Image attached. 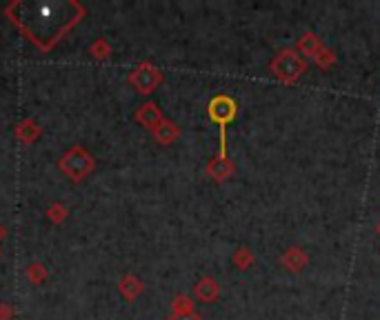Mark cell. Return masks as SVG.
I'll list each match as a JSON object with an SVG mask.
<instances>
[{
  "label": "cell",
  "mask_w": 380,
  "mask_h": 320,
  "mask_svg": "<svg viewBox=\"0 0 380 320\" xmlns=\"http://www.w3.org/2000/svg\"><path fill=\"white\" fill-rule=\"evenodd\" d=\"M14 136H16L23 145H34L36 141H40L42 127H40L34 118H25V121H20V123L14 127Z\"/></svg>",
  "instance_id": "30bf717a"
},
{
  "label": "cell",
  "mask_w": 380,
  "mask_h": 320,
  "mask_svg": "<svg viewBox=\"0 0 380 320\" xmlns=\"http://www.w3.org/2000/svg\"><path fill=\"white\" fill-rule=\"evenodd\" d=\"M207 114L220 130V152H218V156H227V125L236 121L238 103L227 94H218L209 100Z\"/></svg>",
  "instance_id": "3957f363"
},
{
  "label": "cell",
  "mask_w": 380,
  "mask_h": 320,
  "mask_svg": "<svg viewBox=\"0 0 380 320\" xmlns=\"http://www.w3.org/2000/svg\"><path fill=\"white\" fill-rule=\"evenodd\" d=\"M152 136H154V141H156L158 145H172V143L178 141V136H181V130H178V125H176V123H172V121H167V118H165V121L152 132Z\"/></svg>",
  "instance_id": "4fadbf2b"
},
{
  "label": "cell",
  "mask_w": 380,
  "mask_h": 320,
  "mask_svg": "<svg viewBox=\"0 0 380 320\" xmlns=\"http://www.w3.org/2000/svg\"><path fill=\"white\" fill-rule=\"evenodd\" d=\"M280 265L287 269L289 274H300L305 267L309 265V254L305 251L302 247H298V245H291V247H287L282 251L280 256Z\"/></svg>",
  "instance_id": "52a82bcc"
},
{
  "label": "cell",
  "mask_w": 380,
  "mask_h": 320,
  "mask_svg": "<svg viewBox=\"0 0 380 320\" xmlns=\"http://www.w3.org/2000/svg\"><path fill=\"white\" fill-rule=\"evenodd\" d=\"M134 118H136V123H138L141 127H145L147 132H154L156 127L165 121V114L161 112V107L150 100V103H143L138 109H136Z\"/></svg>",
  "instance_id": "8992f818"
},
{
  "label": "cell",
  "mask_w": 380,
  "mask_h": 320,
  "mask_svg": "<svg viewBox=\"0 0 380 320\" xmlns=\"http://www.w3.org/2000/svg\"><path fill=\"white\" fill-rule=\"evenodd\" d=\"M376 233H378V236H380V220H378V225H376Z\"/></svg>",
  "instance_id": "603a6c76"
},
{
  "label": "cell",
  "mask_w": 380,
  "mask_h": 320,
  "mask_svg": "<svg viewBox=\"0 0 380 320\" xmlns=\"http://www.w3.org/2000/svg\"><path fill=\"white\" fill-rule=\"evenodd\" d=\"M47 218L54 222V225H62L69 218V209L65 202H54V205L47 207Z\"/></svg>",
  "instance_id": "d6986e66"
},
{
  "label": "cell",
  "mask_w": 380,
  "mask_h": 320,
  "mask_svg": "<svg viewBox=\"0 0 380 320\" xmlns=\"http://www.w3.org/2000/svg\"><path fill=\"white\" fill-rule=\"evenodd\" d=\"M7 236V229H5V225H0V240H3Z\"/></svg>",
  "instance_id": "7402d4cb"
},
{
  "label": "cell",
  "mask_w": 380,
  "mask_h": 320,
  "mask_svg": "<svg viewBox=\"0 0 380 320\" xmlns=\"http://www.w3.org/2000/svg\"><path fill=\"white\" fill-rule=\"evenodd\" d=\"M163 80H165L163 71L156 65H152V62H141V65L132 69V73L127 76V82L141 96H152L163 85Z\"/></svg>",
  "instance_id": "5b68a950"
},
{
  "label": "cell",
  "mask_w": 380,
  "mask_h": 320,
  "mask_svg": "<svg viewBox=\"0 0 380 320\" xmlns=\"http://www.w3.org/2000/svg\"><path fill=\"white\" fill-rule=\"evenodd\" d=\"M194 298L203 305H211L220 298V285L214 276H203L196 285H194Z\"/></svg>",
  "instance_id": "ba28073f"
},
{
  "label": "cell",
  "mask_w": 380,
  "mask_h": 320,
  "mask_svg": "<svg viewBox=\"0 0 380 320\" xmlns=\"http://www.w3.org/2000/svg\"><path fill=\"white\" fill-rule=\"evenodd\" d=\"M47 276H49V272H47V267L42 263H31L27 267V281L31 285H42L47 281Z\"/></svg>",
  "instance_id": "ac0fdd59"
},
{
  "label": "cell",
  "mask_w": 380,
  "mask_h": 320,
  "mask_svg": "<svg viewBox=\"0 0 380 320\" xmlns=\"http://www.w3.org/2000/svg\"><path fill=\"white\" fill-rule=\"evenodd\" d=\"M336 60H338L336 51L323 45V49H320V51H318V53H316V56H314V65L327 71V69H329V67H334V65H336Z\"/></svg>",
  "instance_id": "2e32d148"
},
{
  "label": "cell",
  "mask_w": 380,
  "mask_h": 320,
  "mask_svg": "<svg viewBox=\"0 0 380 320\" xmlns=\"http://www.w3.org/2000/svg\"><path fill=\"white\" fill-rule=\"evenodd\" d=\"M118 292H120V296L125 298V301L134 303L136 298L145 292V285H143V281L138 278V276L127 274V276H123V278L118 281Z\"/></svg>",
  "instance_id": "7c38bea8"
},
{
  "label": "cell",
  "mask_w": 380,
  "mask_h": 320,
  "mask_svg": "<svg viewBox=\"0 0 380 320\" xmlns=\"http://www.w3.org/2000/svg\"><path fill=\"white\" fill-rule=\"evenodd\" d=\"M167 320H203V318H200V316L194 312V314H185V316H174V314H172Z\"/></svg>",
  "instance_id": "44dd1931"
},
{
  "label": "cell",
  "mask_w": 380,
  "mask_h": 320,
  "mask_svg": "<svg viewBox=\"0 0 380 320\" xmlns=\"http://www.w3.org/2000/svg\"><path fill=\"white\" fill-rule=\"evenodd\" d=\"M194 298L192 296H187V294H178L174 298V303H172V314L174 316H185V314H194Z\"/></svg>",
  "instance_id": "9a60e30c"
},
{
  "label": "cell",
  "mask_w": 380,
  "mask_h": 320,
  "mask_svg": "<svg viewBox=\"0 0 380 320\" xmlns=\"http://www.w3.org/2000/svg\"><path fill=\"white\" fill-rule=\"evenodd\" d=\"M271 76H276L282 85H293L305 71H307V60L296 49H280L269 62Z\"/></svg>",
  "instance_id": "277c9868"
},
{
  "label": "cell",
  "mask_w": 380,
  "mask_h": 320,
  "mask_svg": "<svg viewBox=\"0 0 380 320\" xmlns=\"http://www.w3.org/2000/svg\"><path fill=\"white\" fill-rule=\"evenodd\" d=\"M205 172H207V176L211 180H214V183H225V180H229L231 176H234L236 167L229 160V156H216V158H211L207 163Z\"/></svg>",
  "instance_id": "9c48e42d"
},
{
  "label": "cell",
  "mask_w": 380,
  "mask_h": 320,
  "mask_svg": "<svg viewBox=\"0 0 380 320\" xmlns=\"http://www.w3.org/2000/svg\"><path fill=\"white\" fill-rule=\"evenodd\" d=\"M89 56L96 60H107L111 56V45L105 38H96L89 45Z\"/></svg>",
  "instance_id": "e0dca14e"
},
{
  "label": "cell",
  "mask_w": 380,
  "mask_h": 320,
  "mask_svg": "<svg viewBox=\"0 0 380 320\" xmlns=\"http://www.w3.org/2000/svg\"><path fill=\"white\" fill-rule=\"evenodd\" d=\"M58 169L73 183H82L96 169V160L84 147L73 145L58 158Z\"/></svg>",
  "instance_id": "7a4b0ae2"
},
{
  "label": "cell",
  "mask_w": 380,
  "mask_h": 320,
  "mask_svg": "<svg viewBox=\"0 0 380 320\" xmlns=\"http://www.w3.org/2000/svg\"><path fill=\"white\" fill-rule=\"evenodd\" d=\"M231 263H234V267L236 269H240V272H247L249 267L256 263V256H253V251L247 247V245H240V247L231 254Z\"/></svg>",
  "instance_id": "5bb4252c"
},
{
  "label": "cell",
  "mask_w": 380,
  "mask_h": 320,
  "mask_svg": "<svg viewBox=\"0 0 380 320\" xmlns=\"http://www.w3.org/2000/svg\"><path fill=\"white\" fill-rule=\"evenodd\" d=\"M320 49H323V42L314 31H305V34L298 38V42H296V51H298L305 60H314V56Z\"/></svg>",
  "instance_id": "8fae6325"
},
{
  "label": "cell",
  "mask_w": 380,
  "mask_h": 320,
  "mask_svg": "<svg viewBox=\"0 0 380 320\" xmlns=\"http://www.w3.org/2000/svg\"><path fill=\"white\" fill-rule=\"evenodd\" d=\"M0 256H3V249H0Z\"/></svg>",
  "instance_id": "cb8c5ba5"
},
{
  "label": "cell",
  "mask_w": 380,
  "mask_h": 320,
  "mask_svg": "<svg viewBox=\"0 0 380 320\" xmlns=\"http://www.w3.org/2000/svg\"><path fill=\"white\" fill-rule=\"evenodd\" d=\"M5 16L38 51L49 53L84 18V7L78 0H54V3L14 0L5 7Z\"/></svg>",
  "instance_id": "6da1fadb"
},
{
  "label": "cell",
  "mask_w": 380,
  "mask_h": 320,
  "mask_svg": "<svg viewBox=\"0 0 380 320\" xmlns=\"http://www.w3.org/2000/svg\"><path fill=\"white\" fill-rule=\"evenodd\" d=\"M16 309L12 303H0V320H14Z\"/></svg>",
  "instance_id": "ffe728a7"
}]
</instances>
